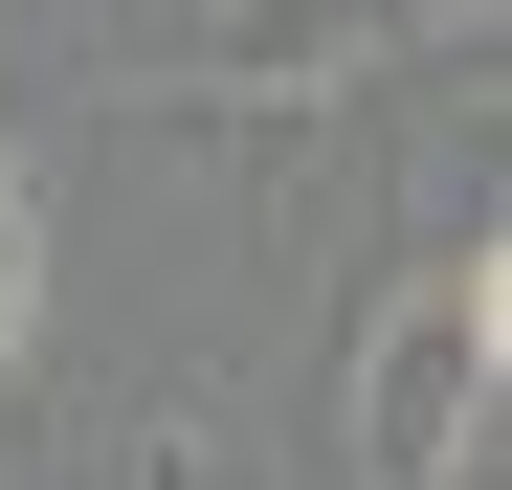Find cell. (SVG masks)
I'll list each match as a JSON object with an SVG mask.
<instances>
[{
	"instance_id": "1",
	"label": "cell",
	"mask_w": 512,
	"mask_h": 490,
	"mask_svg": "<svg viewBox=\"0 0 512 490\" xmlns=\"http://www.w3.org/2000/svg\"><path fill=\"white\" fill-rule=\"evenodd\" d=\"M490 401H512V268L446 245V268L379 290V335H357V490H468Z\"/></svg>"
},
{
	"instance_id": "2",
	"label": "cell",
	"mask_w": 512,
	"mask_h": 490,
	"mask_svg": "<svg viewBox=\"0 0 512 490\" xmlns=\"http://www.w3.org/2000/svg\"><path fill=\"white\" fill-rule=\"evenodd\" d=\"M379 45V0H223V67H268V90H290V67H357Z\"/></svg>"
},
{
	"instance_id": "3",
	"label": "cell",
	"mask_w": 512,
	"mask_h": 490,
	"mask_svg": "<svg viewBox=\"0 0 512 490\" xmlns=\"http://www.w3.org/2000/svg\"><path fill=\"white\" fill-rule=\"evenodd\" d=\"M23 335H45V179L0 156V379H23Z\"/></svg>"
},
{
	"instance_id": "4",
	"label": "cell",
	"mask_w": 512,
	"mask_h": 490,
	"mask_svg": "<svg viewBox=\"0 0 512 490\" xmlns=\"http://www.w3.org/2000/svg\"><path fill=\"white\" fill-rule=\"evenodd\" d=\"M134 490H223V424L179 401V424H134Z\"/></svg>"
},
{
	"instance_id": "5",
	"label": "cell",
	"mask_w": 512,
	"mask_h": 490,
	"mask_svg": "<svg viewBox=\"0 0 512 490\" xmlns=\"http://www.w3.org/2000/svg\"><path fill=\"white\" fill-rule=\"evenodd\" d=\"M468 23H490V0H468Z\"/></svg>"
}]
</instances>
